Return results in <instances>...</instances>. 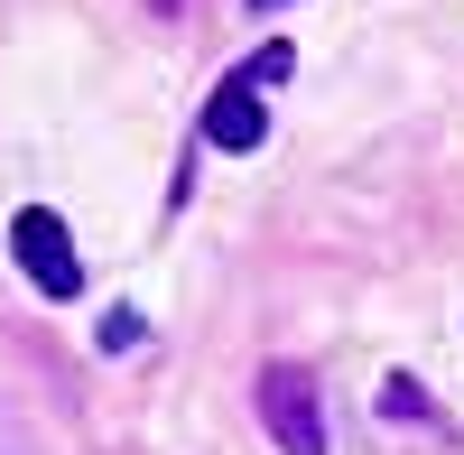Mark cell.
I'll return each mask as SVG.
<instances>
[{
    "label": "cell",
    "mask_w": 464,
    "mask_h": 455,
    "mask_svg": "<svg viewBox=\"0 0 464 455\" xmlns=\"http://www.w3.org/2000/svg\"><path fill=\"white\" fill-rule=\"evenodd\" d=\"M260 419L279 455H325V400H316V372L306 363H269L260 372Z\"/></svg>",
    "instance_id": "obj_1"
},
{
    "label": "cell",
    "mask_w": 464,
    "mask_h": 455,
    "mask_svg": "<svg viewBox=\"0 0 464 455\" xmlns=\"http://www.w3.org/2000/svg\"><path fill=\"white\" fill-rule=\"evenodd\" d=\"M10 260L28 270V288H37V297H84V260H74V233H65V214L28 205V214L10 223Z\"/></svg>",
    "instance_id": "obj_2"
},
{
    "label": "cell",
    "mask_w": 464,
    "mask_h": 455,
    "mask_svg": "<svg viewBox=\"0 0 464 455\" xmlns=\"http://www.w3.org/2000/svg\"><path fill=\"white\" fill-rule=\"evenodd\" d=\"M205 140H214V149H260V140H269V111H260V93L242 84V74H223V84H214Z\"/></svg>",
    "instance_id": "obj_3"
},
{
    "label": "cell",
    "mask_w": 464,
    "mask_h": 455,
    "mask_svg": "<svg viewBox=\"0 0 464 455\" xmlns=\"http://www.w3.org/2000/svg\"><path fill=\"white\" fill-rule=\"evenodd\" d=\"M288 65H297V56L279 47V37H269V47H260V56H242V65H232V74H242V84H251V93H269V84H279V74H288Z\"/></svg>",
    "instance_id": "obj_4"
},
{
    "label": "cell",
    "mask_w": 464,
    "mask_h": 455,
    "mask_svg": "<svg viewBox=\"0 0 464 455\" xmlns=\"http://www.w3.org/2000/svg\"><path fill=\"white\" fill-rule=\"evenodd\" d=\"M381 419H428V391H409V382H391V391H381Z\"/></svg>",
    "instance_id": "obj_5"
},
{
    "label": "cell",
    "mask_w": 464,
    "mask_h": 455,
    "mask_svg": "<svg viewBox=\"0 0 464 455\" xmlns=\"http://www.w3.org/2000/svg\"><path fill=\"white\" fill-rule=\"evenodd\" d=\"M242 10H288V0H242Z\"/></svg>",
    "instance_id": "obj_6"
}]
</instances>
